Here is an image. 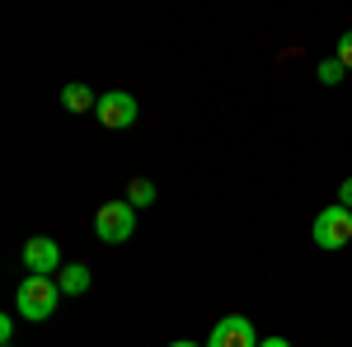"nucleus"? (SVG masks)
I'll return each instance as SVG.
<instances>
[{
  "instance_id": "obj_5",
  "label": "nucleus",
  "mask_w": 352,
  "mask_h": 347,
  "mask_svg": "<svg viewBox=\"0 0 352 347\" xmlns=\"http://www.w3.org/2000/svg\"><path fill=\"white\" fill-rule=\"evenodd\" d=\"M94 117H99L104 127H113V132H122V127H132L136 117H141V104H136L127 89H109V94H99Z\"/></svg>"
},
{
  "instance_id": "obj_16",
  "label": "nucleus",
  "mask_w": 352,
  "mask_h": 347,
  "mask_svg": "<svg viewBox=\"0 0 352 347\" xmlns=\"http://www.w3.org/2000/svg\"><path fill=\"white\" fill-rule=\"evenodd\" d=\"M5 347H14V343H5Z\"/></svg>"
},
{
  "instance_id": "obj_3",
  "label": "nucleus",
  "mask_w": 352,
  "mask_h": 347,
  "mask_svg": "<svg viewBox=\"0 0 352 347\" xmlns=\"http://www.w3.org/2000/svg\"><path fill=\"white\" fill-rule=\"evenodd\" d=\"M136 230V207L122 197V202H104L99 212H94V235L104 244H127Z\"/></svg>"
},
{
  "instance_id": "obj_4",
  "label": "nucleus",
  "mask_w": 352,
  "mask_h": 347,
  "mask_svg": "<svg viewBox=\"0 0 352 347\" xmlns=\"http://www.w3.org/2000/svg\"><path fill=\"white\" fill-rule=\"evenodd\" d=\"M24 267H28V277H56V272L66 267L61 244H56L52 235H33V240H24Z\"/></svg>"
},
{
  "instance_id": "obj_12",
  "label": "nucleus",
  "mask_w": 352,
  "mask_h": 347,
  "mask_svg": "<svg viewBox=\"0 0 352 347\" xmlns=\"http://www.w3.org/2000/svg\"><path fill=\"white\" fill-rule=\"evenodd\" d=\"M333 202H343V207L352 212V179H343V183H338V197H333Z\"/></svg>"
},
{
  "instance_id": "obj_7",
  "label": "nucleus",
  "mask_w": 352,
  "mask_h": 347,
  "mask_svg": "<svg viewBox=\"0 0 352 347\" xmlns=\"http://www.w3.org/2000/svg\"><path fill=\"white\" fill-rule=\"evenodd\" d=\"M56 287H61V295H85L89 287H94V277H89L85 263H66L61 272H56Z\"/></svg>"
},
{
  "instance_id": "obj_9",
  "label": "nucleus",
  "mask_w": 352,
  "mask_h": 347,
  "mask_svg": "<svg viewBox=\"0 0 352 347\" xmlns=\"http://www.w3.org/2000/svg\"><path fill=\"white\" fill-rule=\"evenodd\" d=\"M127 202H132V207H151V202H155V183H151V179H132V183H127Z\"/></svg>"
},
{
  "instance_id": "obj_1",
  "label": "nucleus",
  "mask_w": 352,
  "mask_h": 347,
  "mask_svg": "<svg viewBox=\"0 0 352 347\" xmlns=\"http://www.w3.org/2000/svg\"><path fill=\"white\" fill-rule=\"evenodd\" d=\"M56 300H61L56 277H24L19 291H14V315L28 320V324H43V320H52Z\"/></svg>"
},
{
  "instance_id": "obj_10",
  "label": "nucleus",
  "mask_w": 352,
  "mask_h": 347,
  "mask_svg": "<svg viewBox=\"0 0 352 347\" xmlns=\"http://www.w3.org/2000/svg\"><path fill=\"white\" fill-rule=\"evenodd\" d=\"M315 76H320V85H343V76H348V66H343L338 56H324Z\"/></svg>"
},
{
  "instance_id": "obj_8",
  "label": "nucleus",
  "mask_w": 352,
  "mask_h": 347,
  "mask_svg": "<svg viewBox=\"0 0 352 347\" xmlns=\"http://www.w3.org/2000/svg\"><path fill=\"white\" fill-rule=\"evenodd\" d=\"M61 108H66V113H94V108H99V99H94V89H89V85H66V89H61Z\"/></svg>"
},
{
  "instance_id": "obj_6",
  "label": "nucleus",
  "mask_w": 352,
  "mask_h": 347,
  "mask_svg": "<svg viewBox=\"0 0 352 347\" xmlns=\"http://www.w3.org/2000/svg\"><path fill=\"white\" fill-rule=\"evenodd\" d=\"M263 338L254 333V324L244 320V315H226V320H217V328H212V338H207V347H258Z\"/></svg>"
},
{
  "instance_id": "obj_14",
  "label": "nucleus",
  "mask_w": 352,
  "mask_h": 347,
  "mask_svg": "<svg viewBox=\"0 0 352 347\" xmlns=\"http://www.w3.org/2000/svg\"><path fill=\"white\" fill-rule=\"evenodd\" d=\"M258 347H292V343H287V338H263Z\"/></svg>"
},
{
  "instance_id": "obj_11",
  "label": "nucleus",
  "mask_w": 352,
  "mask_h": 347,
  "mask_svg": "<svg viewBox=\"0 0 352 347\" xmlns=\"http://www.w3.org/2000/svg\"><path fill=\"white\" fill-rule=\"evenodd\" d=\"M333 56H338V61H343V66L352 71V28L343 33V38H338V52H333Z\"/></svg>"
},
{
  "instance_id": "obj_15",
  "label": "nucleus",
  "mask_w": 352,
  "mask_h": 347,
  "mask_svg": "<svg viewBox=\"0 0 352 347\" xmlns=\"http://www.w3.org/2000/svg\"><path fill=\"white\" fill-rule=\"evenodd\" d=\"M169 347H202V343H188V338H179V343H169Z\"/></svg>"
},
{
  "instance_id": "obj_2",
  "label": "nucleus",
  "mask_w": 352,
  "mask_h": 347,
  "mask_svg": "<svg viewBox=\"0 0 352 347\" xmlns=\"http://www.w3.org/2000/svg\"><path fill=\"white\" fill-rule=\"evenodd\" d=\"M310 240L320 244L324 254H333V249L352 244V212L343 207V202H329L324 212L315 216V225H310Z\"/></svg>"
},
{
  "instance_id": "obj_13",
  "label": "nucleus",
  "mask_w": 352,
  "mask_h": 347,
  "mask_svg": "<svg viewBox=\"0 0 352 347\" xmlns=\"http://www.w3.org/2000/svg\"><path fill=\"white\" fill-rule=\"evenodd\" d=\"M10 338H14V320L5 315V320H0V343H10Z\"/></svg>"
}]
</instances>
